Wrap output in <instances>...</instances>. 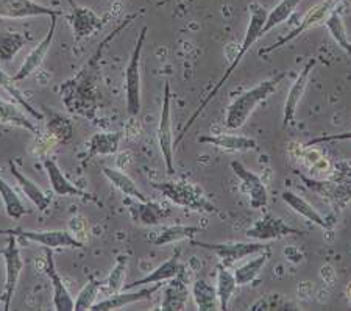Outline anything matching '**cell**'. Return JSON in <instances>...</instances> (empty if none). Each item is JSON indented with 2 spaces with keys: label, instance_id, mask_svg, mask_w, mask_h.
Here are the masks:
<instances>
[{
  "label": "cell",
  "instance_id": "cell-4",
  "mask_svg": "<svg viewBox=\"0 0 351 311\" xmlns=\"http://www.w3.org/2000/svg\"><path fill=\"white\" fill-rule=\"evenodd\" d=\"M150 185L152 188L160 191L167 200H171L181 208H186V210L195 213H219V208L208 199L203 189L195 183L180 180V182L162 183L152 182Z\"/></svg>",
  "mask_w": 351,
  "mask_h": 311
},
{
  "label": "cell",
  "instance_id": "cell-17",
  "mask_svg": "<svg viewBox=\"0 0 351 311\" xmlns=\"http://www.w3.org/2000/svg\"><path fill=\"white\" fill-rule=\"evenodd\" d=\"M45 275L49 277L50 284L53 288V307L58 311H73V299L71 296L69 290L64 284V280L61 279L58 274V269H56L55 258L52 249L45 247V268H44Z\"/></svg>",
  "mask_w": 351,
  "mask_h": 311
},
{
  "label": "cell",
  "instance_id": "cell-15",
  "mask_svg": "<svg viewBox=\"0 0 351 311\" xmlns=\"http://www.w3.org/2000/svg\"><path fill=\"white\" fill-rule=\"evenodd\" d=\"M162 284H155L150 288H143V290L136 291L132 290H122L116 294H111V296L101 299V301L95 302L90 310L93 311H112V310H121L123 307H128V305L138 303V302H144V301H150L152 296L160 290Z\"/></svg>",
  "mask_w": 351,
  "mask_h": 311
},
{
  "label": "cell",
  "instance_id": "cell-8",
  "mask_svg": "<svg viewBox=\"0 0 351 311\" xmlns=\"http://www.w3.org/2000/svg\"><path fill=\"white\" fill-rule=\"evenodd\" d=\"M2 257L5 260V286H3V310L8 311L13 302L16 288H18L22 269H24V260H22L18 240L14 235H8V242L2 251Z\"/></svg>",
  "mask_w": 351,
  "mask_h": 311
},
{
  "label": "cell",
  "instance_id": "cell-13",
  "mask_svg": "<svg viewBox=\"0 0 351 311\" xmlns=\"http://www.w3.org/2000/svg\"><path fill=\"white\" fill-rule=\"evenodd\" d=\"M61 11H55L35 2V0H0V18L2 19H28V18H52L60 16Z\"/></svg>",
  "mask_w": 351,
  "mask_h": 311
},
{
  "label": "cell",
  "instance_id": "cell-33",
  "mask_svg": "<svg viewBox=\"0 0 351 311\" xmlns=\"http://www.w3.org/2000/svg\"><path fill=\"white\" fill-rule=\"evenodd\" d=\"M127 268H128V257L127 255H119L116 258V264L112 268L111 274L105 281H101V290L100 296L108 297L111 294H116L123 290V285H125V275H127Z\"/></svg>",
  "mask_w": 351,
  "mask_h": 311
},
{
  "label": "cell",
  "instance_id": "cell-18",
  "mask_svg": "<svg viewBox=\"0 0 351 311\" xmlns=\"http://www.w3.org/2000/svg\"><path fill=\"white\" fill-rule=\"evenodd\" d=\"M317 61L313 58L309 60L302 71H300L298 77L295 78V82L292 83L291 89L287 93V99L285 104V115H282V127H289L293 124V119H295V113L298 108L300 100H302L304 91H306L308 82H309V76L313 72L314 66Z\"/></svg>",
  "mask_w": 351,
  "mask_h": 311
},
{
  "label": "cell",
  "instance_id": "cell-31",
  "mask_svg": "<svg viewBox=\"0 0 351 311\" xmlns=\"http://www.w3.org/2000/svg\"><path fill=\"white\" fill-rule=\"evenodd\" d=\"M200 231H202V227H198V225L175 224L160 231V235L154 240V246L161 247V246L173 244V242L184 241V240H192L197 233H200Z\"/></svg>",
  "mask_w": 351,
  "mask_h": 311
},
{
  "label": "cell",
  "instance_id": "cell-39",
  "mask_svg": "<svg viewBox=\"0 0 351 311\" xmlns=\"http://www.w3.org/2000/svg\"><path fill=\"white\" fill-rule=\"evenodd\" d=\"M100 290H101V281L94 279V277H90L88 285H84L83 290L78 292L75 301H73V310L75 311L90 310V307L99 301Z\"/></svg>",
  "mask_w": 351,
  "mask_h": 311
},
{
  "label": "cell",
  "instance_id": "cell-11",
  "mask_svg": "<svg viewBox=\"0 0 351 311\" xmlns=\"http://www.w3.org/2000/svg\"><path fill=\"white\" fill-rule=\"evenodd\" d=\"M302 233V230L291 227L281 218H276L271 213H265L245 231V236L252 241H274L285 238V236Z\"/></svg>",
  "mask_w": 351,
  "mask_h": 311
},
{
  "label": "cell",
  "instance_id": "cell-21",
  "mask_svg": "<svg viewBox=\"0 0 351 311\" xmlns=\"http://www.w3.org/2000/svg\"><path fill=\"white\" fill-rule=\"evenodd\" d=\"M183 273H184V268L177 277L171 279L167 286L164 288L160 310H162V311L186 310V305H188V297H189V286H188V284H186Z\"/></svg>",
  "mask_w": 351,
  "mask_h": 311
},
{
  "label": "cell",
  "instance_id": "cell-19",
  "mask_svg": "<svg viewBox=\"0 0 351 311\" xmlns=\"http://www.w3.org/2000/svg\"><path fill=\"white\" fill-rule=\"evenodd\" d=\"M43 165H44L45 172H47V177H49L50 186H52V191L56 196H60V197L77 196V197H82V199H88V200L95 202V197H93L90 194H88V192H84L83 189L77 188L75 185L71 183V180L63 174L61 168L56 165V161L53 160V158H50V157L44 158Z\"/></svg>",
  "mask_w": 351,
  "mask_h": 311
},
{
  "label": "cell",
  "instance_id": "cell-38",
  "mask_svg": "<svg viewBox=\"0 0 351 311\" xmlns=\"http://www.w3.org/2000/svg\"><path fill=\"white\" fill-rule=\"evenodd\" d=\"M325 25L328 28V32L331 33L334 41L337 43V46L351 56V39L347 35V30H345V24L342 21L341 13H339V10L334 11L330 18L326 19Z\"/></svg>",
  "mask_w": 351,
  "mask_h": 311
},
{
  "label": "cell",
  "instance_id": "cell-5",
  "mask_svg": "<svg viewBox=\"0 0 351 311\" xmlns=\"http://www.w3.org/2000/svg\"><path fill=\"white\" fill-rule=\"evenodd\" d=\"M147 36V27H143L139 36L136 39V46L125 69V97L127 111L130 116H139L143 106V83H141V58H143L144 43Z\"/></svg>",
  "mask_w": 351,
  "mask_h": 311
},
{
  "label": "cell",
  "instance_id": "cell-32",
  "mask_svg": "<svg viewBox=\"0 0 351 311\" xmlns=\"http://www.w3.org/2000/svg\"><path fill=\"white\" fill-rule=\"evenodd\" d=\"M192 297H194L197 308L200 311L219 310L217 290L209 281L198 279L192 285Z\"/></svg>",
  "mask_w": 351,
  "mask_h": 311
},
{
  "label": "cell",
  "instance_id": "cell-36",
  "mask_svg": "<svg viewBox=\"0 0 351 311\" xmlns=\"http://www.w3.org/2000/svg\"><path fill=\"white\" fill-rule=\"evenodd\" d=\"M300 2H302V0H281L270 13H267V18H265L264 24V33H269L270 30H274L275 27L285 24V22L295 13Z\"/></svg>",
  "mask_w": 351,
  "mask_h": 311
},
{
  "label": "cell",
  "instance_id": "cell-40",
  "mask_svg": "<svg viewBox=\"0 0 351 311\" xmlns=\"http://www.w3.org/2000/svg\"><path fill=\"white\" fill-rule=\"evenodd\" d=\"M72 137V124L63 116H55V119L49 122V138L55 143H66Z\"/></svg>",
  "mask_w": 351,
  "mask_h": 311
},
{
  "label": "cell",
  "instance_id": "cell-12",
  "mask_svg": "<svg viewBox=\"0 0 351 311\" xmlns=\"http://www.w3.org/2000/svg\"><path fill=\"white\" fill-rule=\"evenodd\" d=\"M231 169H233L236 177L242 182V188L247 192L248 200H250V207L254 208V210L267 207L269 192L267 188H265L263 178L252 172L250 169H247L241 161H231Z\"/></svg>",
  "mask_w": 351,
  "mask_h": 311
},
{
  "label": "cell",
  "instance_id": "cell-35",
  "mask_svg": "<svg viewBox=\"0 0 351 311\" xmlns=\"http://www.w3.org/2000/svg\"><path fill=\"white\" fill-rule=\"evenodd\" d=\"M0 199L3 202L5 211H7L10 219L19 220L22 216H25L28 213L24 202L21 200L18 192L13 189V186H10L5 180L0 177Z\"/></svg>",
  "mask_w": 351,
  "mask_h": 311
},
{
  "label": "cell",
  "instance_id": "cell-23",
  "mask_svg": "<svg viewBox=\"0 0 351 311\" xmlns=\"http://www.w3.org/2000/svg\"><path fill=\"white\" fill-rule=\"evenodd\" d=\"M198 143L214 146L225 152H250L258 150V143L253 138L242 137V135H205L198 138Z\"/></svg>",
  "mask_w": 351,
  "mask_h": 311
},
{
  "label": "cell",
  "instance_id": "cell-6",
  "mask_svg": "<svg viewBox=\"0 0 351 311\" xmlns=\"http://www.w3.org/2000/svg\"><path fill=\"white\" fill-rule=\"evenodd\" d=\"M341 3H342V0H322V2L314 5V7L311 8L302 19H300V24L295 28H293L291 33H287L286 36H282L281 39H278V41L271 44V46L259 50V55L263 56V55H267L270 52H275V50L285 47L287 43H291L295 38H298L300 35H302V33L308 32L314 27H319L322 24H325L326 19L330 18L334 11L339 8V5H341Z\"/></svg>",
  "mask_w": 351,
  "mask_h": 311
},
{
  "label": "cell",
  "instance_id": "cell-34",
  "mask_svg": "<svg viewBox=\"0 0 351 311\" xmlns=\"http://www.w3.org/2000/svg\"><path fill=\"white\" fill-rule=\"evenodd\" d=\"M237 288L234 274L230 273L228 268H225L222 263L217 264V299H219V310H228V305Z\"/></svg>",
  "mask_w": 351,
  "mask_h": 311
},
{
  "label": "cell",
  "instance_id": "cell-22",
  "mask_svg": "<svg viewBox=\"0 0 351 311\" xmlns=\"http://www.w3.org/2000/svg\"><path fill=\"white\" fill-rule=\"evenodd\" d=\"M128 207L134 222L143 225H156L171 216V208L162 205V203L152 202L150 199L145 202H128Z\"/></svg>",
  "mask_w": 351,
  "mask_h": 311
},
{
  "label": "cell",
  "instance_id": "cell-2",
  "mask_svg": "<svg viewBox=\"0 0 351 311\" xmlns=\"http://www.w3.org/2000/svg\"><path fill=\"white\" fill-rule=\"evenodd\" d=\"M267 13H269V11L265 10V8L263 7V5H259V3H252V5H250V22H248L245 36H243V41H242V44L239 46V50H237L236 56L233 58V61H231V65L228 66V69L225 71L222 78H220L216 87H214V88L211 89V93H209V94L206 95V97L203 99L202 104L197 106V110L194 111V115H192V116L189 117V121L186 122V126L183 127V130H181L180 137L173 141V146H177V144L180 143V141L186 137V133H188L189 130H191V127L194 126L195 121L198 119V116H200L202 113L205 111L206 105H208L209 102H211L214 97H216L217 93L220 91V89L223 88V84H225L226 82H228V78H230L231 76H233L234 71L237 69V66L241 65V61L243 60V56L247 55V52L252 49L253 44L256 43L259 38H263V36L265 35V33H264V24H265V18H267Z\"/></svg>",
  "mask_w": 351,
  "mask_h": 311
},
{
  "label": "cell",
  "instance_id": "cell-41",
  "mask_svg": "<svg viewBox=\"0 0 351 311\" xmlns=\"http://www.w3.org/2000/svg\"><path fill=\"white\" fill-rule=\"evenodd\" d=\"M351 139V132H345V133H332V135H325V137H319L308 141L306 147H313L317 144H324V143H331V141H350Z\"/></svg>",
  "mask_w": 351,
  "mask_h": 311
},
{
  "label": "cell",
  "instance_id": "cell-7",
  "mask_svg": "<svg viewBox=\"0 0 351 311\" xmlns=\"http://www.w3.org/2000/svg\"><path fill=\"white\" fill-rule=\"evenodd\" d=\"M191 244L200 249H205L220 258L225 268H231L236 262H241L242 258L254 255L269 249L264 241H248V242H205V241H194L191 240Z\"/></svg>",
  "mask_w": 351,
  "mask_h": 311
},
{
  "label": "cell",
  "instance_id": "cell-10",
  "mask_svg": "<svg viewBox=\"0 0 351 311\" xmlns=\"http://www.w3.org/2000/svg\"><path fill=\"white\" fill-rule=\"evenodd\" d=\"M171 83H164V94H162V105H161V117H160V128H158V143L166 163V169L169 175L175 174L173 166V135H172V111H171Z\"/></svg>",
  "mask_w": 351,
  "mask_h": 311
},
{
  "label": "cell",
  "instance_id": "cell-37",
  "mask_svg": "<svg viewBox=\"0 0 351 311\" xmlns=\"http://www.w3.org/2000/svg\"><path fill=\"white\" fill-rule=\"evenodd\" d=\"M28 43L19 32H0V61H11Z\"/></svg>",
  "mask_w": 351,
  "mask_h": 311
},
{
  "label": "cell",
  "instance_id": "cell-29",
  "mask_svg": "<svg viewBox=\"0 0 351 311\" xmlns=\"http://www.w3.org/2000/svg\"><path fill=\"white\" fill-rule=\"evenodd\" d=\"M104 175L110 180L116 189L122 192L123 196L130 197V199L139 200V202L149 200V197H147L144 192L138 188V185H136L127 174L119 171V169L104 168Z\"/></svg>",
  "mask_w": 351,
  "mask_h": 311
},
{
  "label": "cell",
  "instance_id": "cell-27",
  "mask_svg": "<svg viewBox=\"0 0 351 311\" xmlns=\"http://www.w3.org/2000/svg\"><path fill=\"white\" fill-rule=\"evenodd\" d=\"M0 124L24 128L35 135L39 133L35 122L27 116V113L18 104H13V102H7L3 99H0Z\"/></svg>",
  "mask_w": 351,
  "mask_h": 311
},
{
  "label": "cell",
  "instance_id": "cell-25",
  "mask_svg": "<svg viewBox=\"0 0 351 311\" xmlns=\"http://www.w3.org/2000/svg\"><path fill=\"white\" fill-rule=\"evenodd\" d=\"M122 133L121 132H100L90 137L86 143V158L90 160L94 157L114 155L119 150Z\"/></svg>",
  "mask_w": 351,
  "mask_h": 311
},
{
  "label": "cell",
  "instance_id": "cell-3",
  "mask_svg": "<svg viewBox=\"0 0 351 311\" xmlns=\"http://www.w3.org/2000/svg\"><path fill=\"white\" fill-rule=\"evenodd\" d=\"M287 77V72H280L271 78H267L261 83H258L256 87L248 89L243 94H241L233 104L228 106L226 110V117H225V126L230 130H237L243 127L248 121V117L253 115L254 108L259 104L267 100L271 94H274L276 89H278L282 80Z\"/></svg>",
  "mask_w": 351,
  "mask_h": 311
},
{
  "label": "cell",
  "instance_id": "cell-30",
  "mask_svg": "<svg viewBox=\"0 0 351 311\" xmlns=\"http://www.w3.org/2000/svg\"><path fill=\"white\" fill-rule=\"evenodd\" d=\"M269 258H270V252L269 249H265V251L259 252V255L256 258H253L248 263L241 266V268L234 269L233 274H234L237 286H245V285L253 284V281L258 279V275L261 274V270L264 269L265 263L269 262Z\"/></svg>",
  "mask_w": 351,
  "mask_h": 311
},
{
  "label": "cell",
  "instance_id": "cell-14",
  "mask_svg": "<svg viewBox=\"0 0 351 311\" xmlns=\"http://www.w3.org/2000/svg\"><path fill=\"white\" fill-rule=\"evenodd\" d=\"M50 28L47 32V35L43 38V41L38 44V46L32 50L30 54L27 55V58L24 60V63L19 67V71L14 73L13 78L16 83H19L22 80H25L30 76H33L39 67L43 66L45 56H47L50 47H52L53 38H55V32H56V22H58V16H52L50 18Z\"/></svg>",
  "mask_w": 351,
  "mask_h": 311
},
{
  "label": "cell",
  "instance_id": "cell-16",
  "mask_svg": "<svg viewBox=\"0 0 351 311\" xmlns=\"http://www.w3.org/2000/svg\"><path fill=\"white\" fill-rule=\"evenodd\" d=\"M69 2L72 5V13L67 16V21L72 25L75 41H82V39L93 36L94 33L101 30L104 19H100L93 10L86 7H78L72 0H69Z\"/></svg>",
  "mask_w": 351,
  "mask_h": 311
},
{
  "label": "cell",
  "instance_id": "cell-42",
  "mask_svg": "<svg viewBox=\"0 0 351 311\" xmlns=\"http://www.w3.org/2000/svg\"><path fill=\"white\" fill-rule=\"evenodd\" d=\"M259 303H261L263 307L259 310H297L295 305L282 301V299L281 302H275V296H270L269 299H265V301H261Z\"/></svg>",
  "mask_w": 351,
  "mask_h": 311
},
{
  "label": "cell",
  "instance_id": "cell-1",
  "mask_svg": "<svg viewBox=\"0 0 351 311\" xmlns=\"http://www.w3.org/2000/svg\"><path fill=\"white\" fill-rule=\"evenodd\" d=\"M136 18V14L130 16L127 21L123 22L121 27H117L112 36L106 38L101 47L90 56L89 63L77 73L72 80H67L63 87H61V99H63L67 110L73 115H78L86 119H95V113L99 108V60L101 56V50L106 43L111 41V38H114L122 28H125L130 22Z\"/></svg>",
  "mask_w": 351,
  "mask_h": 311
},
{
  "label": "cell",
  "instance_id": "cell-20",
  "mask_svg": "<svg viewBox=\"0 0 351 311\" xmlns=\"http://www.w3.org/2000/svg\"><path fill=\"white\" fill-rule=\"evenodd\" d=\"M181 270H183V264H181V249H177L171 258L166 260V262L155 268L150 274L143 277V279H138L132 281V284L123 285V290H136L139 286L162 284V281H167L173 279V277H177Z\"/></svg>",
  "mask_w": 351,
  "mask_h": 311
},
{
  "label": "cell",
  "instance_id": "cell-24",
  "mask_svg": "<svg viewBox=\"0 0 351 311\" xmlns=\"http://www.w3.org/2000/svg\"><path fill=\"white\" fill-rule=\"evenodd\" d=\"M10 171L11 175L16 178V182L19 183L22 192H24L25 197L28 200H30L33 205H35L39 211H45L47 208L50 207V203H52V197L49 194H45V192L39 188V186L27 177L25 174L21 172V169L16 166V163L13 160H10Z\"/></svg>",
  "mask_w": 351,
  "mask_h": 311
},
{
  "label": "cell",
  "instance_id": "cell-28",
  "mask_svg": "<svg viewBox=\"0 0 351 311\" xmlns=\"http://www.w3.org/2000/svg\"><path fill=\"white\" fill-rule=\"evenodd\" d=\"M0 88H2L3 91L14 100V104H18L21 106V108L24 110L28 116H32L33 119L44 121L43 113L36 110L35 106H33L30 102L25 99V95L22 94V91L18 88V84H16L14 78L8 76V73L3 71V67H0Z\"/></svg>",
  "mask_w": 351,
  "mask_h": 311
},
{
  "label": "cell",
  "instance_id": "cell-26",
  "mask_svg": "<svg viewBox=\"0 0 351 311\" xmlns=\"http://www.w3.org/2000/svg\"><path fill=\"white\" fill-rule=\"evenodd\" d=\"M281 199L286 203V205L291 207L293 211L298 213L300 216H303L304 219L311 220V222L319 225V227H322V229H330V222L325 219V216H322V214L317 211L306 199H303L302 196L295 194L293 191H282Z\"/></svg>",
  "mask_w": 351,
  "mask_h": 311
},
{
  "label": "cell",
  "instance_id": "cell-9",
  "mask_svg": "<svg viewBox=\"0 0 351 311\" xmlns=\"http://www.w3.org/2000/svg\"><path fill=\"white\" fill-rule=\"evenodd\" d=\"M0 235H14L21 236L27 241L38 242L44 249H84V244L77 240L75 236L71 235L67 230H45V231H35V230H0Z\"/></svg>",
  "mask_w": 351,
  "mask_h": 311
}]
</instances>
